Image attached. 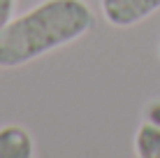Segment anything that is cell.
Returning a JSON list of instances; mask_svg holds the SVG:
<instances>
[{
    "mask_svg": "<svg viewBox=\"0 0 160 158\" xmlns=\"http://www.w3.org/2000/svg\"><path fill=\"white\" fill-rule=\"evenodd\" d=\"M14 7H16V0H0V30L9 23V19L14 16Z\"/></svg>",
    "mask_w": 160,
    "mask_h": 158,
    "instance_id": "5",
    "label": "cell"
},
{
    "mask_svg": "<svg viewBox=\"0 0 160 158\" xmlns=\"http://www.w3.org/2000/svg\"><path fill=\"white\" fill-rule=\"evenodd\" d=\"M37 144L30 130L21 123H7L0 128V158H35Z\"/></svg>",
    "mask_w": 160,
    "mask_h": 158,
    "instance_id": "3",
    "label": "cell"
},
{
    "mask_svg": "<svg viewBox=\"0 0 160 158\" xmlns=\"http://www.w3.org/2000/svg\"><path fill=\"white\" fill-rule=\"evenodd\" d=\"M132 149L137 158H160V126L151 121H142L132 140Z\"/></svg>",
    "mask_w": 160,
    "mask_h": 158,
    "instance_id": "4",
    "label": "cell"
},
{
    "mask_svg": "<svg viewBox=\"0 0 160 158\" xmlns=\"http://www.w3.org/2000/svg\"><path fill=\"white\" fill-rule=\"evenodd\" d=\"M144 121H151V123L160 126V100H151L144 107Z\"/></svg>",
    "mask_w": 160,
    "mask_h": 158,
    "instance_id": "6",
    "label": "cell"
},
{
    "mask_svg": "<svg viewBox=\"0 0 160 158\" xmlns=\"http://www.w3.org/2000/svg\"><path fill=\"white\" fill-rule=\"evenodd\" d=\"M100 12L114 28H132L160 12V0H100Z\"/></svg>",
    "mask_w": 160,
    "mask_h": 158,
    "instance_id": "2",
    "label": "cell"
},
{
    "mask_svg": "<svg viewBox=\"0 0 160 158\" xmlns=\"http://www.w3.org/2000/svg\"><path fill=\"white\" fill-rule=\"evenodd\" d=\"M95 26L86 0H42L0 30V70L23 68L81 40Z\"/></svg>",
    "mask_w": 160,
    "mask_h": 158,
    "instance_id": "1",
    "label": "cell"
}]
</instances>
